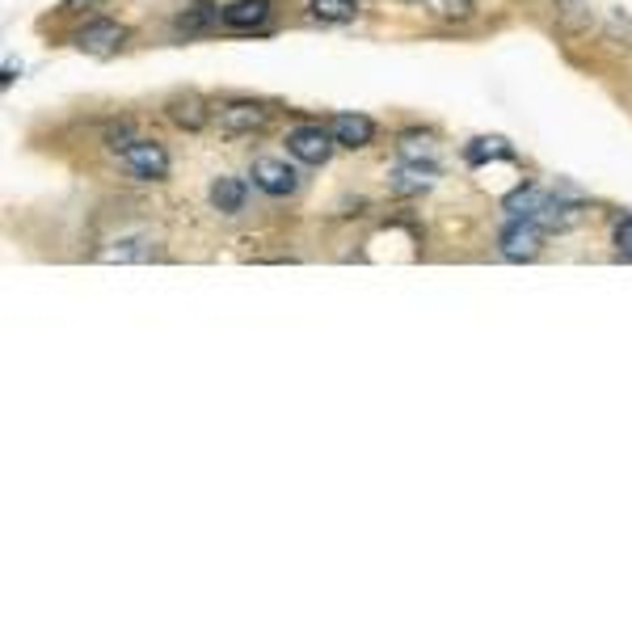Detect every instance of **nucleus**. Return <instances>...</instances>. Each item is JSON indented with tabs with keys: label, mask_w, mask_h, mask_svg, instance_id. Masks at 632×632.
Segmentation results:
<instances>
[{
	"label": "nucleus",
	"mask_w": 632,
	"mask_h": 632,
	"mask_svg": "<svg viewBox=\"0 0 632 632\" xmlns=\"http://www.w3.org/2000/svg\"><path fill=\"white\" fill-rule=\"evenodd\" d=\"M115 156L136 182H165L173 165L165 144H156V140H122V144L115 148Z\"/></svg>",
	"instance_id": "nucleus-1"
},
{
	"label": "nucleus",
	"mask_w": 632,
	"mask_h": 632,
	"mask_svg": "<svg viewBox=\"0 0 632 632\" xmlns=\"http://www.w3.org/2000/svg\"><path fill=\"white\" fill-rule=\"evenodd\" d=\"M545 232L540 220H511L498 236V249L506 261H536L545 254Z\"/></svg>",
	"instance_id": "nucleus-2"
},
{
	"label": "nucleus",
	"mask_w": 632,
	"mask_h": 632,
	"mask_svg": "<svg viewBox=\"0 0 632 632\" xmlns=\"http://www.w3.org/2000/svg\"><path fill=\"white\" fill-rule=\"evenodd\" d=\"M333 148H338L333 131H325L316 122H304V127H291L288 131V152L300 165H325L333 156Z\"/></svg>",
	"instance_id": "nucleus-3"
},
{
	"label": "nucleus",
	"mask_w": 632,
	"mask_h": 632,
	"mask_svg": "<svg viewBox=\"0 0 632 632\" xmlns=\"http://www.w3.org/2000/svg\"><path fill=\"white\" fill-rule=\"evenodd\" d=\"M215 122H220L224 136H254V131H261L270 122V106L249 102V97H236V102H224L215 110Z\"/></svg>",
	"instance_id": "nucleus-4"
},
{
	"label": "nucleus",
	"mask_w": 632,
	"mask_h": 632,
	"mask_svg": "<svg viewBox=\"0 0 632 632\" xmlns=\"http://www.w3.org/2000/svg\"><path fill=\"white\" fill-rule=\"evenodd\" d=\"M249 177H254V186H258L261 195H270V199H288V195L300 190V173L291 169L288 161H274V156H258Z\"/></svg>",
	"instance_id": "nucleus-5"
},
{
	"label": "nucleus",
	"mask_w": 632,
	"mask_h": 632,
	"mask_svg": "<svg viewBox=\"0 0 632 632\" xmlns=\"http://www.w3.org/2000/svg\"><path fill=\"white\" fill-rule=\"evenodd\" d=\"M122 43H127V26H118L110 17H97V22H89V26L77 34V47H81L85 56H115Z\"/></svg>",
	"instance_id": "nucleus-6"
},
{
	"label": "nucleus",
	"mask_w": 632,
	"mask_h": 632,
	"mask_svg": "<svg viewBox=\"0 0 632 632\" xmlns=\"http://www.w3.org/2000/svg\"><path fill=\"white\" fill-rule=\"evenodd\" d=\"M165 110H169V118L182 127V131H202V127L215 118V110L202 102L199 93H177V97H169Z\"/></svg>",
	"instance_id": "nucleus-7"
},
{
	"label": "nucleus",
	"mask_w": 632,
	"mask_h": 632,
	"mask_svg": "<svg viewBox=\"0 0 632 632\" xmlns=\"http://www.w3.org/2000/svg\"><path fill=\"white\" fill-rule=\"evenodd\" d=\"M270 0H232L224 4V13H220V22L229 30H261L270 22Z\"/></svg>",
	"instance_id": "nucleus-8"
},
{
	"label": "nucleus",
	"mask_w": 632,
	"mask_h": 632,
	"mask_svg": "<svg viewBox=\"0 0 632 632\" xmlns=\"http://www.w3.org/2000/svg\"><path fill=\"white\" fill-rule=\"evenodd\" d=\"M329 131H333L338 148H367L375 140V118H367V115H333Z\"/></svg>",
	"instance_id": "nucleus-9"
},
{
	"label": "nucleus",
	"mask_w": 632,
	"mask_h": 632,
	"mask_svg": "<svg viewBox=\"0 0 632 632\" xmlns=\"http://www.w3.org/2000/svg\"><path fill=\"white\" fill-rule=\"evenodd\" d=\"M582 215H586V207L574 199H561V195H545V207H540V224H545L548 232L557 229V232H565V229H574V224H582Z\"/></svg>",
	"instance_id": "nucleus-10"
},
{
	"label": "nucleus",
	"mask_w": 632,
	"mask_h": 632,
	"mask_svg": "<svg viewBox=\"0 0 632 632\" xmlns=\"http://www.w3.org/2000/svg\"><path fill=\"white\" fill-rule=\"evenodd\" d=\"M434 186V169L431 165H397V169L388 173V190L393 195H422V190H431Z\"/></svg>",
	"instance_id": "nucleus-11"
},
{
	"label": "nucleus",
	"mask_w": 632,
	"mask_h": 632,
	"mask_svg": "<svg viewBox=\"0 0 632 632\" xmlns=\"http://www.w3.org/2000/svg\"><path fill=\"white\" fill-rule=\"evenodd\" d=\"M245 199H249V186L241 177H215L211 182V207L215 211L236 215V211H245Z\"/></svg>",
	"instance_id": "nucleus-12"
},
{
	"label": "nucleus",
	"mask_w": 632,
	"mask_h": 632,
	"mask_svg": "<svg viewBox=\"0 0 632 632\" xmlns=\"http://www.w3.org/2000/svg\"><path fill=\"white\" fill-rule=\"evenodd\" d=\"M464 161L468 165H485V161H515V148L506 144L502 136H481L464 148Z\"/></svg>",
	"instance_id": "nucleus-13"
},
{
	"label": "nucleus",
	"mask_w": 632,
	"mask_h": 632,
	"mask_svg": "<svg viewBox=\"0 0 632 632\" xmlns=\"http://www.w3.org/2000/svg\"><path fill=\"white\" fill-rule=\"evenodd\" d=\"M308 17L325 22V26H342L359 17V0H308Z\"/></svg>",
	"instance_id": "nucleus-14"
},
{
	"label": "nucleus",
	"mask_w": 632,
	"mask_h": 632,
	"mask_svg": "<svg viewBox=\"0 0 632 632\" xmlns=\"http://www.w3.org/2000/svg\"><path fill=\"white\" fill-rule=\"evenodd\" d=\"M418 4L438 22H468L472 17V0H418Z\"/></svg>",
	"instance_id": "nucleus-15"
},
{
	"label": "nucleus",
	"mask_w": 632,
	"mask_h": 632,
	"mask_svg": "<svg viewBox=\"0 0 632 632\" xmlns=\"http://www.w3.org/2000/svg\"><path fill=\"white\" fill-rule=\"evenodd\" d=\"M224 9H215V4H207V0H199V4H190L182 17H177V30H186V34H199V30H207L215 17H220Z\"/></svg>",
	"instance_id": "nucleus-16"
},
{
	"label": "nucleus",
	"mask_w": 632,
	"mask_h": 632,
	"mask_svg": "<svg viewBox=\"0 0 632 632\" xmlns=\"http://www.w3.org/2000/svg\"><path fill=\"white\" fill-rule=\"evenodd\" d=\"M611 241H616V254L632 261V215H624V220L616 224V236H611Z\"/></svg>",
	"instance_id": "nucleus-17"
},
{
	"label": "nucleus",
	"mask_w": 632,
	"mask_h": 632,
	"mask_svg": "<svg viewBox=\"0 0 632 632\" xmlns=\"http://www.w3.org/2000/svg\"><path fill=\"white\" fill-rule=\"evenodd\" d=\"M431 136H401V156H431Z\"/></svg>",
	"instance_id": "nucleus-18"
},
{
	"label": "nucleus",
	"mask_w": 632,
	"mask_h": 632,
	"mask_svg": "<svg viewBox=\"0 0 632 632\" xmlns=\"http://www.w3.org/2000/svg\"><path fill=\"white\" fill-rule=\"evenodd\" d=\"M81 4H93V0H63V4H59V9H63V13H77V9H81Z\"/></svg>",
	"instance_id": "nucleus-19"
}]
</instances>
